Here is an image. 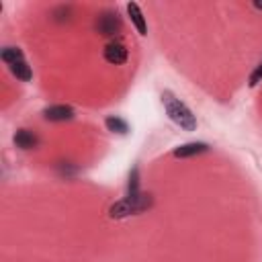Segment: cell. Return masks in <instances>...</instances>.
Wrapping results in <instances>:
<instances>
[{
  "label": "cell",
  "instance_id": "cell-1",
  "mask_svg": "<svg viewBox=\"0 0 262 262\" xmlns=\"http://www.w3.org/2000/svg\"><path fill=\"white\" fill-rule=\"evenodd\" d=\"M162 104H164V111L170 117V121L176 123L180 129H184V131H194L196 129V119H194L192 111L180 98H176L170 90L162 92Z\"/></svg>",
  "mask_w": 262,
  "mask_h": 262
},
{
  "label": "cell",
  "instance_id": "cell-2",
  "mask_svg": "<svg viewBox=\"0 0 262 262\" xmlns=\"http://www.w3.org/2000/svg\"><path fill=\"white\" fill-rule=\"evenodd\" d=\"M149 207H151V194L139 192L135 196H125V199L113 203L111 209H108V217L111 219H125V217L137 215V213H141Z\"/></svg>",
  "mask_w": 262,
  "mask_h": 262
},
{
  "label": "cell",
  "instance_id": "cell-3",
  "mask_svg": "<svg viewBox=\"0 0 262 262\" xmlns=\"http://www.w3.org/2000/svg\"><path fill=\"white\" fill-rule=\"evenodd\" d=\"M96 31L102 37H113L115 33L121 31V16L117 10H104L96 18Z\"/></svg>",
  "mask_w": 262,
  "mask_h": 262
},
{
  "label": "cell",
  "instance_id": "cell-4",
  "mask_svg": "<svg viewBox=\"0 0 262 262\" xmlns=\"http://www.w3.org/2000/svg\"><path fill=\"white\" fill-rule=\"evenodd\" d=\"M102 55H104V61L106 63H111V66H123L127 61V57H129V51H127V47L123 43L111 41V43H106Z\"/></svg>",
  "mask_w": 262,
  "mask_h": 262
},
{
  "label": "cell",
  "instance_id": "cell-5",
  "mask_svg": "<svg viewBox=\"0 0 262 262\" xmlns=\"http://www.w3.org/2000/svg\"><path fill=\"white\" fill-rule=\"evenodd\" d=\"M43 117L47 121H53V123H61V121H70L74 119V108L68 106V104H51L43 111Z\"/></svg>",
  "mask_w": 262,
  "mask_h": 262
},
{
  "label": "cell",
  "instance_id": "cell-6",
  "mask_svg": "<svg viewBox=\"0 0 262 262\" xmlns=\"http://www.w3.org/2000/svg\"><path fill=\"white\" fill-rule=\"evenodd\" d=\"M209 151V145L203 143V141H190V143H182L178 145L172 154L174 158H192V156H199V154H205Z\"/></svg>",
  "mask_w": 262,
  "mask_h": 262
},
{
  "label": "cell",
  "instance_id": "cell-7",
  "mask_svg": "<svg viewBox=\"0 0 262 262\" xmlns=\"http://www.w3.org/2000/svg\"><path fill=\"white\" fill-rule=\"evenodd\" d=\"M12 141H14V145L20 147V149H33V147L39 145V137H37L33 131H29V129H18V131L14 133V137H12Z\"/></svg>",
  "mask_w": 262,
  "mask_h": 262
},
{
  "label": "cell",
  "instance_id": "cell-8",
  "mask_svg": "<svg viewBox=\"0 0 262 262\" xmlns=\"http://www.w3.org/2000/svg\"><path fill=\"white\" fill-rule=\"evenodd\" d=\"M127 14H129L133 27L137 29V33H139V35H147V25H145V18H143V12H141L139 4L129 2V4H127Z\"/></svg>",
  "mask_w": 262,
  "mask_h": 262
},
{
  "label": "cell",
  "instance_id": "cell-9",
  "mask_svg": "<svg viewBox=\"0 0 262 262\" xmlns=\"http://www.w3.org/2000/svg\"><path fill=\"white\" fill-rule=\"evenodd\" d=\"M8 68H10L12 76H14L16 80H20V82H29V80L33 78L31 66H29L25 59H20V61H16V63H12V66H8Z\"/></svg>",
  "mask_w": 262,
  "mask_h": 262
},
{
  "label": "cell",
  "instance_id": "cell-10",
  "mask_svg": "<svg viewBox=\"0 0 262 262\" xmlns=\"http://www.w3.org/2000/svg\"><path fill=\"white\" fill-rule=\"evenodd\" d=\"M104 125H106V129H108V131H113V133H121V135H125V133L129 131L127 121H125V119H121V117H117V115L106 117Z\"/></svg>",
  "mask_w": 262,
  "mask_h": 262
},
{
  "label": "cell",
  "instance_id": "cell-11",
  "mask_svg": "<svg viewBox=\"0 0 262 262\" xmlns=\"http://www.w3.org/2000/svg\"><path fill=\"white\" fill-rule=\"evenodd\" d=\"M0 57H2V61L8 63V66H12V63L25 59V55H23V51H20L18 47H4L2 53H0Z\"/></svg>",
  "mask_w": 262,
  "mask_h": 262
},
{
  "label": "cell",
  "instance_id": "cell-12",
  "mask_svg": "<svg viewBox=\"0 0 262 262\" xmlns=\"http://www.w3.org/2000/svg\"><path fill=\"white\" fill-rule=\"evenodd\" d=\"M139 192H141L139 190V170L133 168L129 174V182H127V196H135Z\"/></svg>",
  "mask_w": 262,
  "mask_h": 262
},
{
  "label": "cell",
  "instance_id": "cell-13",
  "mask_svg": "<svg viewBox=\"0 0 262 262\" xmlns=\"http://www.w3.org/2000/svg\"><path fill=\"white\" fill-rule=\"evenodd\" d=\"M260 80H262V63L256 66V70L250 74V86H256Z\"/></svg>",
  "mask_w": 262,
  "mask_h": 262
},
{
  "label": "cell",
  "instance_id": "cell-14",
  "mask_svg": "<svg viewBox=\"0 0 262 262\" xmlns=\"http://www.w3.org/2000/svg\"><path fill=\"white\" fill-rule=\"evenodd\" d=\"M254 6H256V8H262V4H254Z\"/></svg>",
  "mask_w": 262,
  "mask_h": 262
}]
</instances>
